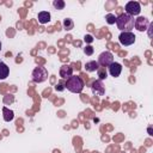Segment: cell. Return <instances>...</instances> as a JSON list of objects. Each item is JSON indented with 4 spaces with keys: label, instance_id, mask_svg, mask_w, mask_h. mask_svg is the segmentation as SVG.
<instances>
[{
    "label": "cell",
    "instance_id": "obj_21",
    "mask_svg": "<svg viewBox=\"0 0 153 153\" xmlns=\"http://www.w3.org/2000/svg\"><path fill=\"white\" fill-rule=\"evenodd\" d=\"M152 29H153V23H149V25L147 27V30H148V37L149 38H152Z\"/></svg>",
    "mask_w": 153,
    "mask_h": 153
},
{
    "label": "cell",
    "instance_id": "obj_11",
    "mask_svg": "<svg viewBox=\"0 0 153 153\" xmlns=\"http://www.w3.org/2000/svg\"><path fill=\"white\" fill-rule=\"evenodd\" d=\"M10 74V68L5 62H0V80H5Z\"/></svg>",
    "mask_w": 153,
    "mask_h": 153
},
{
    "label": "cell",
    "instance_id": "obj_5",
    "mask_svg": "<svg viewBox=\"0 0 153 153\" xmlns=\"http://www.w3.org/2000/svg\"><path fill=\"white\" fill-rule=\"evenodd\" d=\"M98 65L103 66V67H109L112 62H114V55L110 51H103L99 56H98Z\"/></svg>",
    "mask_w": 153,
    "mask_h": 153
},
{
    "label": "cell",
    "instance_id": "obj_15",
    "mask_svg": "<svg viewBox=\"0 0 153 153\" xmlns=\"http://www.w3.org/2000/svg\"><path fill=\"white\" fill-rule=\"evenodd\" d=\"M63 27H65V30H72L73 29V26H74V23H73V20L71 19V18H66V19H63Z\"/></svg>",
    "mask_w": 153,
    "mask_h": 153
},
{
    "label": "cell",
    "instance_id": "obj_14",
    "mask_svg": "<svg viewBox=\"0 0 153 153\" xmlns=\"http://www.w3.org/2000/svg\"><path fill=\"white\" fill-rule=\"evenodd\" d=\"M2 112H4V120H5L6 122H10V121H12V120L14 118V112H13L12 110L7 109L6 106L2 108Z\"/></svg>",
    "mask_w": 153,
    "mask_h": 153
},
{
    "label": "cell",
    "instance_id": "obj_20",
    "mask_svg": "<svg viewBox=\"0 0 153 153\" xmlns=\"http://www.w3.org/2000/svg\"><path fill=\"white\" fill-rule=\"evenodd\" d=\"M84 39H85V42H87V43H91V42H93V37H92L91 35H85Z\"/></svg>",
    "mask_w": 153,
    "mask_h": 153
},
{
    "label": "cell",
    "instance_id": "obj_4",
    "mask_svg": "<svg viewBox=\"0 0 153 153\" xmlns=\"http://www.w3.org/2000/svg\"><path fill=\"white\" fill-rule=\"evenodd\" d=\"M124 10H126V13L134 17V16H139L140 12H141V6L137 1H129L124 6Z\"/></svg>",
    "mask_w": 153,
    "mask_h": 153
},
{
    "label": "cell",
    "instance_id": "obj_3",
    "mask_svg": "<svg viewBox=\"0 0 153 153\" xmlns=\"http://www.w3.org/2000/svg\"><path fill=\"white\" fill-rule=\"evenodd\" d=\"M48 79V71L45 67L38 66L32 71V80L35 82H43Z\"/></svg>",
    "mask_w": 153,
    "mask_h": 153
},
{
    "label": "cell",
    "instance_id": "obj_8",
    "mask_svg": "<svg viewBox=\"0 0 153 153\" xmlns=\"http://www.w3.org/2000/svg\"><path fill=\"white\" fill-rule=\"evenodd\" d=\"M91 90L94 96H103L105 93V87H104L102 80H94L91 85Z\"/></svg>",
    "mask_w": 153,
    "mask_h": 153
},
{
    "label": "cell",
    "instance_id": "obj_10",
    "mask_svg": "<svg viewBox=\"0 0 153 153\" xmlns=\"http://www.w3.org/2000/svg\"><path fill=\"white\" fill-rule=\"evenodd\" d=\"M60 76L63 78V79H68L69 76L73 75V68L69 66V65H63L60 67Z\"/></svg>",
    "mask_w": 153,
    "mask_h": 153
},
{
    "label": "cell",
    "instance_id": "obj_6",
    "mask_svg": "<svg viewBox=\"0 0 153 153\" xmlns=\"http://www.w3.org/2000/svg\"><path fill=\"white\" fill-rule=\"evenodd\" d=\"M135 35L133 32H121L118 36V41L122 45H131L135 43Z\"/></svg>",
    "mask_w": 153,
    "mask_h": 153
},
{
    "label": "cell",
    "instance_id": "obj_1",
    "mask_svg": "<svg viewBox=\"0 0 153 153\" xmlns=\"http://www.w3.org/2000/svg\"><path fill=\"white\" fill-rule=\"evenodd\" d=\"M134 17L127 13H122L116 18V24L122 32H131V30L134 29Z\"/></svg>",
    "mask_w": 153,
    "mask_h": 153
},
{
    "label": "cell",
    "instance_id": "obj_13",
    "mask_svg": "<svg viewBox=\"0 0 153 153\" xmlns=\"http://www.w3.org/2000/svg\"><path fill=\"white\" fill-rule=\"evenodd\" d=\"M85 69L87 72H96L99 69V65L97 61H88L85 63Z\"/></svg>",
    "mask_w": 153,
    "mask_h": 153
},
{
    "label": "cell",
    "instance_id": "obj_2",
    "mask_svg": "<svg viewBox=\"0 0 153 153\" xmlns=\"http://www.w3.org/2000/svg\"><path fill=\"white\" fill-rule=\"evenodd\" d=\"M65 87L73 92V93H80L84 90V81L80 76L78 75H72L65 81Z\"/></svg>",
    "mask_w": 153,
    "mask_h": 153
},
{
    "label": "cell",
    "instance_id": "obj_18",
    "mask_svg": "<svg viewBox=\"0 0 153 153\" xmlns=\"http://www.w3.org/2000/svg\"><path fill=\"white\" fill-rule=\"evenodd\" d=\"M84 53L86 54V55H92L93 54V47H91V45H86L85 48H84Z\"/></svg>",
    "mask_w": 153,
    "mask_h": 153
},
{
    "label": "cell",
    "instance_id": "obj_17",
    "mask_svg": "<svg viewBox=\"0 0 153 153\" xmlns=\"http://www.w3.org/2000/svg\"><path fill=\"white\" fill-rule=\"evenodd\" d=\"M116 18H117V17H116L115 14H112V13H108V14H106V17H105L106 23H108V24H110V25L116 23Z\"/></svg>",
    "mask_w": 153,
    "mask_h": 153
},
{
    "label": "cell",
    "instance_id": "obj_7",
    "mask_svg": "<svg viewBox=\"0 0 153 153\" xmlns=\"http://www.w3.org/2000/svg\"><path fill=\"white\" fill-rule=\"evenodd\" d=\"M149 25V20L146 18V17H142V16H139L135 20H134V27L137 30V31H146L147 27Z\"/></svg>",
    "mask_w": 153,
    "mask_h": 153
},
{
    "label": "cell",
    "instance_id": "obj_16",
    "mask_svg": "<svg viewBox=\"0 0 153 153\" xmlns=\"http://www.w3.org/2000/svg\"><path fill=\"white\" fill-rule=\"evenodd\" d=\"M53 6H54L56 10H63L65 6H66V4H65L63 0H54V1H53Z\"/></svg>",
    "mask_w": 153,
    "mask_h": 153
},
{
    "label": "cell",
    "instance_id": "obj_22",
    "mask_svg": "<svg viewBox=\"0 0 153 153\" xmlns=\"http://www.w3.org/2000/svg\"><path fill=\"white\" fill-rule=\"evenodd\" d=\"M0 51H1V42H0Z\"/></svg>",
    "mask_w": 153,
    "mask_h": 153
},
{
    "label": "cell",
    "instance_id": "obj_12",
    "mask_svg": "<svg viewBox=\"0 0 153 153\" xmlns=\"http://www.w3.org/2000/svg\"><path fill=\"white\" fill-rule=\"evenodd\" d=\"M38 22L41 24H47L50 22V13L47 11H41L38 13Z\"/></svg>",
    "mask_w": 153,
    "mask_h": 153
},
{
    "label": "cell",
    "instance_id": "obj_9",
    "mask_svg": "<svg viewBox=\"0 0 153 153\" xmlns=\"http://www.w3.org/2000/svg\"><path fill=\"white\" fill-rule=\"evenodd\" d=\"M108 68H109V73H110L111 76H114V78L120 76V74H121V72H122V66H121V63L115 62V61H114Z\"/></svg>",
    "mask_w": 153,
    "mask_h": 153
},
{
    "label": "cell",
    "instance_id": "obj_19",
    "mask_svg": "<svg viewBox=\"0 0 153 153\" xmlns=\"http://www.w3.org/2000/svg\"><path fill=\"white\" fill-rule=\"evenodd\" d=\"M98 76H99L98 80H104V79H106L108 74H106L105 71H100V69H98Z\"/></svg>",
    "mask_w": 153,
    "mask_h": 153
}]
</instances>
